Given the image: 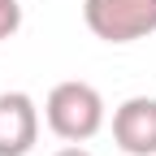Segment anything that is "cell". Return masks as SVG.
<instances>
[{"label": "cell", "instance_id": "1", "mask_svg": "<svg viewBox=\"0 0 156 156\" xmlns=\"http://www.w3.org/2000/svg\"><path fill=\"white\" fill-rule=\"evenodd\" d=\"M44 122L56 139L65 143H87L104 130V95L95 91L83 78H69V83H56L44 100Z\"/></svg>", "mask_w": 156, "mask_h": 156}, {"label": "cell", "instance_id": "2", "mask_svg": "<svg viewBox=\"0 0 156 156\" xmlns=\"http://www.w3.org/2000/svg\"><path fill=\"white\" fill-rule=\"evenodd\" d=\"M83 22L104 44H134L156 35V0H83Z\"/></svg>", "mask_w": 156, "mask_h": 156}, {"label": "cell", "instance_id": "3", "mask_svg": "<svg viewBox=\"0 0 156 156\" xmlns=\"http://www.w3.org/2000/svg\"><path fill=\"white\" fill-rule=\"evenodd\" d=\"M113 143L126 156H156V100L130 95L113 108Z\"/></svg>", "mask_w": 156, "mask_h": 156}, {"label": "cell", "instance_id": "4", "mask_svg": "<svg viewBox=\"0 0 156 156\" xmlns=\"http://www.w3.org/2000/svg\"><path fill=\"white\" fill-rule=\"evenodd\" d=\"M39 143V104L26 91H0V156H30Z\"/></svg>", "mask_w": 156, "mask_h": 156}, {"label": "cell", "instance_id": "5", "mask_svg": "<svg viewBox=\"0 0 156 156\" xmlns=\"http://www.w3.org/2000/svg\"><path fill=\"white\" fill-rule=\"evenodd\" d=\"M22 30V5L17 0H0V39H13Z\"/></svg>", "mask_w": 156, "mask_h": 156}, {"label": "cell", "instance_id": "6", "mask_svg": "<svg viewBox=\"0 0 156 156\" xmlns=\"http://www.w3.org/2000/svg\"><path fill=\"white\" fill-rule=\"evenodd\" d=\"M52 156H91L83 143H69V147H61V152H52Z\"/></svg>", "mask_w": 156, "mask_h": 156}]
</instances>
